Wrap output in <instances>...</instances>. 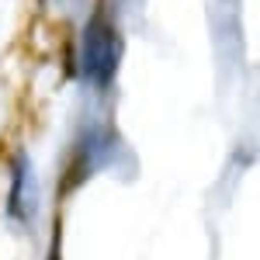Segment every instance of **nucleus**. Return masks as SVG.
<instances>
[{
	"label": "nucleus",
	"instance_id": "f03ea898",
	"mask_svg": "<svg viewBox=\"0 0 260 260\" xmlns=\"http://www.w3.org/2000/svg\"><path fill=\"white\" fill-rule=\"evenodd\" d=\"M35 205H39V184H35V167L21 153L14 160V177H11V198H7V212L11 219L28 225L35 219Z\"/></svg>",
	"mask_w": 260,
	"mask_h": 260
},
{
	"label": "nucleus",
	"instance_id": "f257e3e1",
	"mask_svg": "<svg viewBox=\"0 0 260 260\" xmlns=\"http://www.w3.org/2000/svg\"><path fill=\"white\" fill-rule=\"evenodd\" d=\"M121 59V35L104 18H94L83 35V77L90 83H108Z\"/></svg>",
	"mask_w": 260,
	"mask_h": 260
}]
</instances>
